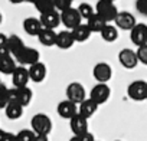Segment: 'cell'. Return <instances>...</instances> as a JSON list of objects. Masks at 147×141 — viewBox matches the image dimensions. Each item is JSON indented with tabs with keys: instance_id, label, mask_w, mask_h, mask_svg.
Masks as SVG:
<instances>
[{
	"instance_id": "obj_8",
	"label": "cell",
	"mask_w": 147,
	"mask_h": 141,
	"mask_svg": "<svg viewBox=\"0 0 147 141\" xmlns=\"http://www.w3.org/2000/svg\"><path fill=\"white\" fill-rule=\"evenodd\" d=\"M111 97V89L107 84H97L95 87H92L91 92H90V98L92 101H95L98 105H102L105 104Z\"/></svg>"
},
{
	"instance_id": "obj_25",
	"label": "cell",
	"mask_w": 147,
	"mask_h": 141,
	"mask_svg": "<svg viewBox=\"0 0 147 141\" xmlns=\"http://www.w3.org/2000/svg\"><path fill=\"white\" fill-rule=\"evenodd\" d=\"M25 46H26V45L23 43V40H22L18 35H10V36H7V48H9V52H10L13 56H16Z\"/></svg>"
},
{
	"instance_id": "obj_10",
	"label": "cell",
	"mask_w": 147,
	"mask_h": 141,
	"mask_svg": "<svg viewBox=\"0 0 147 141\" xmlns=\"http://www.w3.org/2000/svg\"><path fill=\"white\" fill-rule=\"evenodd\" d=\"M58 114L65 118V120H72L77 114H80V105L72 102L69 99H65V101H61L58 104V108H56Z\"/></svg>"
},
{
	"instance_id": "obj_5",
	"label": "cell",
	"mask_w": 147,
	"mask_h": 141,
	"mask_svg": "<svg viewBox=\"0 0 147 141\" xmlns=\"http://www.w3.org/2000/svg\"><path fill=\"white\" fill-rule=\"evenodd\" d=\"M61 19H62V25H63L66 29H69V30L75 29L77 26H80V25L82 23V22H81V20H82L81 13L78 12V9H74V7L61 12Z\"/></svg>"
},
{
	"instance_id": "obj_19",
	"label": "cell",
	"mask_w": 147,
	"mask_h": 141,
	"mask_svg": "<svg viewBox=\"0 0 147 141\" xmlns=\"http://www.w3.org/2000/svg\"><path fill=\"white\" fill-rule=\"evenodd\" d=\"M46 72H48L46 66H45V63H42V62H38V63H33V65L29 66L30 81H33V82H36V84L42 82V81L46 78Z\"/></svg>"
},
{
	"instance_id": "obj_1",
	"label": "cell",
	"mask_w": 147,
	"mask_h": 141,
	"mask_svg": "<svg viewBox=\"0 0 147 141\" xmlns=\"http://www.w3.org/2000/svg\"><path fill=\"white\" fill-rule=\"evenodd\" d=\"M95 12L107 22H114L117 15H118V10H117V6L114 2L111 0H98L97 5H95Z\"/></svg>"
},
{
	"instance_id": "obj_23",
	"label": "cell",
	"mask_w": 147,
	"mask_h": 141,
	"mask_svg": "<svg viewBox=\"0 0 147 141\" xmlns=\"http://www.w3.org/2000/svg\"><path fill=\"white\" fill-rule=\"evenodd\" d=\"M98 104L95 101H92L91 98H87L84 102L80 104V114L84 115L85 118H91L97 111H98Z\"/></svg>"
},
{
	"instance_id": "obj_37",
	"label": "cell",
	"mask_w": 147,
	"mask_h": 141,
	"mask_svg": "<svg viewBox=\"0 0 147 141\" xmlns=\"http://www.w3.org/2000/svg\"><path fill=\"white\" fill-rule=\"evenodd\" d=\"M35 141H49V140H48V135H36Z\"/></svg>"
},
{
	"instance_id": "obj_11",
	"label": "cell",
	"mask_w": 147,
	"mask_h": 141,
	"mask_svg": "<svg viewBox=\"0 0 147 141\" xmlns=\"http://www.w3.org/2000/svg\"><path fill=\"white\" fill-rule=\"evenodd\" d=\"M92 75H94V78L97 79V82H100V84H107V82L111 79V77H113V69H111V66H110L108 63H105V62H98V63L94 66V69H92Z\"/></svg>"
},
{
	"instance_id": "obj_24",
	"label": "cell",
	"mask_w": 147,
	"mask_h": 141,
	"mask_svg": "<svg viewBox=\"0 0 147 141\" xmlns=\"http://www.w3.org/2000/svg\"><path fill=\"white\" fill-rule=\"evenodd\" d=\"M23 105H20L19 102H15V101H12V102H9L7 104V107L5 108V114H6V117L9 118V120H18V118H20L22 115H23Z\"/></svg>"
},
{
	"instance_id": "obj_18",
	"label": "cell",
	"mask_w": 147,
	"mask_h": 141,
	"mask_svg": "<svg viewBox=\"0 0 147 141\" xmlns=\"http://www.w3.org/2000/svg\"><path fill=\"white\" fill-rule=\"evenodd\" d=\"M18 68V60L13 55L0 56V72L5 75H12Z\"/></svg>"
},
{
	"instance_id": "obj_22",
	"label": "cell",
	"mask_w": 147,
	"mask_h": 141,
	"mask_svg": "<svg viewBox=\"0 0 147 141\" xmlns=\"http://www.w3.org/2000/svg\"><path fill=\"white\" fill-rule=\"evenodd\" d=\"M91 33H92V30L90 29V26L87 23H81L75 29H72V35H74V38H75V42H80V43L87 42L90 39Z\"/></svg>"
},
{
	"instance_id": "obj_28",
	"label": "cell",
	"mask_w": 147,
	"mask_h": 141,
	"mask_svg": "<svg viewBox=\"0 0 147 141\" xmlns=\"http://www.w3.org/2000/svg\"><path fill=\"white\" fill-rule=\"evenodd\" d=\"M35 7H36V10H38L40 15L48 13V12H53V10H56L55 0H36Z\"/></svg>"
},
{
	"instance_id": "obj_2",
	"label": "cell",
	"mask_w": 147,
	"mask_h": 141,
	"mask_svg": "<svg viewBox=\"0 0 147 141\" xmlns=\"http://www.w3.org/2000/svg\"><path fill=\"white\" fill-rule=\"evenodd\" d=\"M30 127L36 135H49L52 131V121L46 114H36L30 120Z\"/></svg>"
},
{
	"instance_id": "obj_40",
	"label": "cell",
	"mask_w": 147,
	"mask_h": 141,
	"mask_svg": "<svg viewBox=\"0 0 147 141\" xmlns=\"http://www.w3.org/2000/svg\"><path fill=\"white\" fill-rule=\"evenodd\" d=\"M26 2H28V3H32V5H35V3H36V0H26Z\"/></svg>"
},
{
	"instance_id": "obj_27",
	"label": "cell",
	"mask_w": 147,
	"mask_h": 141,
	"mask_svg": "<svg viewBox=\"0 0 147 141\" xmlns=\"http://www.w3.org/2000/svg\"><path fill=\"white\" fill-rule=\"evenodd\" d=\"M100 35H101L102 40H105V42H115L118 39V30H117V28L114 25H110V23L101 30Z\"/></svg>"
},
{
	"instance_id": "obj_36",
	"label": "cell",
	"mask_w": 147,
	"mask_h": 141,
	"mask_svg": "<svg viewBox=\"0 0 147 141\" xmlns=\"http://www.w3.org/2000/svg\"><path fill=\"white\" fill-rule=\"evenodd\" d=\"M80 138H81V141H95V137L90 131L85 132V134H82V135H80Z\"/></svg>"
},
{
	"instance_id": "obj_26",
	"label": "cell",
	"mask_w": 147,
	"mask_h": 141,
	"mask_svg": "<svg viewBox=\"0 0 147 141\" xmlns=\"http://www.w3.org/2000/svg\"><path fill=\"white\" fill-rule=\"evenodd\" d=\"M87 25L90 26V29L92 30V33H94V32L101 33V30H102V29H104L108 23H107V22H105V20H104V19H102V17H101V16L97 13V12H95V13H94V15H92V16H91L88 20H87Z\"/></svg>"
},
{
	"instance_id": "obj_13",
	"label": "cell",
	"mask_w": 147,
	"mask_h": 141,
	"mask_svg": "<svg viewBox=\"0 0 147 141\" xmlns=\"http://www.w3.org/2000/svg\"><path fill=\"white\" fill-rule=\"evenodd\" d=\"M30 81V75H29V68L25 66H18L16 70L12 74V82L15 88H22V87H28V82Z\"/></svg>"
},
{
	"instance_id": "obj_39",
	"label": "cell",
	"mask_w": 147,
	"mask_h": 141,
	"mask_svg": "<svg viewBox=\"0 0 147 141\" xmlns=\"http://www.w3.org/2000/svg\"><path fill=\"white\" fill-rule=\"evenodd\" d=\"M10 3H15V5H19V3H23V2H26V0H9Z\"/></svg>"
},
{
	"instance_id": "obj_12",
	"label": "cell",
	"mask_w": 147,
	"mask_h": 141,
	"mask_svg": "<svg viewBox=\"0 0 147 141\" xmlns=\"http://www.w3.org/2000/svg\"><path fill=\"white\" fill-rule=\"evenodd\" d=\"M130 39L137 48L147 45V25L146 23H137L130 30Z\"/></svg>"
},
{
	"instance_id": "obj_32",
	"label": "cell",
	"mask_w": 147,
	"mask_h": 141,
	"mask_svg": "<svg viewBox=\"0 0 147 141\" xmlns=\"http://www.w3.org/2000/svg\"><path fill=\"white\" fill-rule=\"evenodd\" d=\"M72 3H74V0H55V6H56L58 12H63L66 9H71Z\"/></svg>"
},
{
	"instance_id": "obj_41",
	"label": "cell",
	"mask_w": 147,
	"mask_h": 141,
	"mask_svg": "<svg viewBox=\"0 0 147 141\" xmlns=\"http://www.w3.org/2000/svg\"><path fill=\"white\" fill-rule=\"evenodd\" d=\"M111 2H114V3H115V2H117V0H111Z\"/></svg>"
},
{
	"instance_id": "obj_31",
	"label": "cell",
	"mask_w": 147,
	"mask_h": 141,
	"mask_svg": "<svg viewBox=\"0 0 147 141\" xmlns=\"http://www.w3.org/2000/svg\"><path fill=\"white\" fill-rule=\"evenodd\" d=\"M0 91H2V98H0V108H6L7 107V104L10 102V89L5 85V84H2L0 85Z\"/></svg>"
},
{
	"instance_id": "obj_43",
	"label": "cell",
	"mask_w": 147,
	"mask_h": 141,
	"mask_svg": "<svg viewBox=\"0 0 147 141\" xmlns=\"http://www.w3.org/2000/svg\"><path fill=\"white\" fill-rule=\"evenodd\" d=\"M95 141H98V140H95Z\"/></svg>"
},
{
	"instance_id": "obj_3",
	"label": "cell",
	"mask_w": 147,
	"mask_h": 141,
	"mask_svg": "<svg viewBox=\"0 0 147 141\" xmlns=\"http://www.w3.org/2000/svg\"><path fill=\"white\" fill-rule=\"evenodd\" d=\"M127 95L133 101H147V82L143 79L133 81L127 88Z\"/></svg>"
},
{
	"instance_id": "obj_6",
	"label": "cell",
	"mask_w": 147,
	"mask_h": 141,
	"mask_svg": "<svg viewBox=\"0 0 147 141\" xmlns=\"http://www.w3.org/2000/svg\"><path fill=\"white\" fill-rule=\"evenodd\" d=\"M15 58H16L18 63H20L22 66H30V65H33V63L40 62V60H39V59H40L39 52H38L36 49H33V48H29V46H25Z\"/></svg>"
},
{
	"instance_id": "obj_21",
	"label": "cell",
	"mask_w": 147,
	"mask_h": 141,
	"mask_svg": "<svg viewBox=\"0 0 147 141\" xmlns=\"http://www.w3.org/2000/svg\"><path fill=\"white\" fill-rule=\"evenodd\" d=\"M56 38H58V33L55 32V29H46V28H43V30L38 36L39 42L46 48L56 46Z\"/></svg>"
},
{
	"instance_id": "obj_15",
	"label": "cell",
	"mask_w": 147,
	"mask_h": 141,
	"mask_svg": "<svg viewBox=\"0 0 147 141\" xmlns=\"http://www.w3.org/2000/svg\"><path fill=\"white\" fill-rule=\"evenodd\" d=\"M114 22H115V26L123 30H131L137 25L134 15H131L130 12H118Z\"/></svg>"
},
{
	"instance_id": "obj_35",
	"label": "cell",
	"mask_w": 147,
	"mask_h": 141,
	"mask_svg": "<svg viewBox=\"0 0 147 141\" xmlns=\"http://www.w3.org/2000/svg\"><path fill=\"white\" fill-rule=\"evenodd\" d=\"M136 7H137V10L141 15L147 16V0H137V2H136Z\"/></svg>"
},
{
	"instance_id": "obj_34",
	"label": "cell",
	"mask_w": 147,
	"mask_h": 141,
	"mask_svg": "<svg viewBox=\"0 0 147 141\" xmlns=\"http://www.w3.org/2000/svg\"><path fill=\"white\" fill-rule=\"evenodd\" d=\"M0 141H18V137H16V134H12V132L2 130L0 131Z\"/></svg>"
},
{
	"instance_id": "obj_30",
	"label": "cell",
	"mask_w": 147,
	"mask_h": 141,
	"mask_svg": "<svg viewBox=\"0 0 147 141\" xmlns=\"http://www.w3.org/2000/svg\"><path fill=\"white\" fill-rule=\"evenodd\" d=\"M18 141H35L36 138V132L30 128V130H20L18 134Z\"/></svg>"
},
{
	"instance_id": "obj_16",
	"label": "cell",
	"mask_w": 147,
	"mask_h": 141,
	"mask_svg": "<svg viewBox=\"0 0 147 141\" xmlns=\"http://www.w3.org/2000/svg\"><path fill=\"white\" fill-rule=\"evenodd\" d=\"M39 19H40V22H42L43 28H46V29H56V28L62 23L61 13H58V10L43 13V15H40V17H39Z\"/></svg>"
},
{
	"instance_id": "obj_4",
	"label": "cell",
	"mask_w": 147,
	"mask_h": 141,
	"mask_svg": "<svg viewBox=\"0 0 147 141\" xmlns=\"http://www.w3.org/2000/svg\"><path fill=\"white\" fill-rule=\"evenodd\" d=\"M66 99L75 102V104H81L87 99V92H85V88L82 84L80 82H71L68 87H66Z\"/></svg>"
},
{
	"instance_id": "obj_9",
	"label": "cell",
	"mask_w": 147,
	"mask_h": 141,
	"mask_svg": "<svg viewBox=\"0 0 147 141\" xmlns=\"http://www.w3.org/2000/svg\"><path fill=\"white\" fill-rule=\"evenodd\" d=\"M118 60H120L121 66L125 68V69H134L140 62L138 56H137V50H133V49H128V48L120 50Z\"/></svg>"
},
{
	"instance_id": "obj_17",
	"label": "cell",
	"mask_w": 147,
	"mask_h": 141,
	"mask_svg": "<svg viewBox=\"0 0 147 141\" xmlns=\"http://www.w3.org/2000/svg\"><path fill=\"white\" fill-rule=\"evenodd\" d=\"M23 29L29 36H39V33L43 30V25L38 17H26L23 20Z\"/></svg>"
},
{
	"instance_id": "obj_20",
	"label": "cell",
	"mask_w": 147,
	"mask_h": 141,
	"mask_svg": "<svg viewBox=\"0 0 147 141\" xmlns=\"http://www.w3.org/2000/svg\"><path fill=\"white\" fill-rule=\"evenodd\" d=\"M75 43V38L72 35V30H62L58 33L56 38V46L59 49H69Z\"/></svg>"
},
{
	"instance_id": "obj_42",
	"label": "cell",
	"mask_w": 147,
	"mask_h": 141,
	"mask_svg": "<svg viewBox=\"0 0 147 141\" xmlns=\"http://www.w3.org/2000/svg\"><path fill=\"white\" fill-rule=\"evenodd\" d=\"M115 141H121V140H115Z\"/></svg>"
},
{
	"instance_id": "obj_33",
	"label": "cell",
	"mask_w": 147,
	"mask_h": 141,
	"mask_svg": "<svg viewBox=\"0 0 147 141\" xmlns=\"http://www.w3.org/2000/svg\"><path fill=\"white\" fill-rule=\"evenodd\" d=\"M137 56H138V60L143 65H147V45L137 48Z\"/></svg>"
},
{
	"instance_id": "obj_14",
	"label": "cell",
	"mask_w": 147,
	"mask_h": 141,
	"mask_svg": "<svg viewBox=\"0 0 147 141\" xmlns=\"http://www.w3.org/2000/svg\"><path fill=\"white\" fill-rule=\"evenodd\" d=\"M69 127L74 135H82L88 132V118H85L81 114H77L72 120H69Z\"/></svg>"
},
{
	"instance_id": "obj_38",
	"label": "cell",
	"mask_w": 147,
	"mask_h": 141,
	"mask_svg": "<svg viewBox=\"0 0 147 141\" xmlns=\"http://www.w3.org/2000/svg\"><path fill=\"white\" fill-rule=\"evenodd\" d=\"M69 141H81V138H80V135H72L69 138Z\"/></svg>"
},
{
	"instance_id": "obj_29",
	"label": "cell",
	"mask_w": 147,
	"mask_h": 141,
	"mask_svg": "<svg viewBox=\"0 0 147 141\" xmlns=\"http://www.w3.org/2000/svg\"><path fill=\"white\" fill-rule=\"evenodd\" d=\"M77 9H78V12L81 13L82 19H87V20L95 13V7H92L90 3H81Z\"/></svg>"
},
{
	"instance_id": "obj_7",
	"label": "cell",
	"mask_w": 147,
	"mask_h": 141,
	"mask_svg": "<svg viewBox=\"0 0 147 141\" xmlns=\"http://www.w3.org/2000/svg\"><path fill=\"white\" fill-rule=\"evenodd\" d=\"M32 98H33V92L29 87H22V88L13 87L10 89V102L15 101V102H19L23 107H28L30 104Z\"/></svg>"
}]
</instances>
